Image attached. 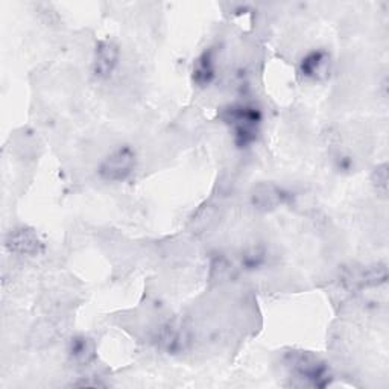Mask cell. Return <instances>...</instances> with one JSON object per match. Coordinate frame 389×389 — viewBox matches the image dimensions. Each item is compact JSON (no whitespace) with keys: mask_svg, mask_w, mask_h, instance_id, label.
Wrapping results in <instances>:
<instances>
[{"mask_svg":"<svg viewBox=\"0 0 389 389\" xmlns=\"http://www.w3.org/2000/svg\"><path fill=\"white\" fill-rule=\"evenodd\" d=\"M225 120L234 128L236 142L239 146H247L256 140L261 116L256 107L236 105L227 110Z\"/></svg>","mask_w":389,"mask_h":389,"instance_id":"cell-1","label":"cell"},{"mask_svg":"<svg viewBox=\"0 0 389 389\" xmlns=\"http://www.w3.org/2000/svg\"><path fill=\"white\" fill-rule=\"evenodd\" d=\"M135 166V152L130 146L114 150L99 167V174L105 181L119 182L127 180Z\"/></svg>","mask_w":389,"mask_h":389,"instance_id":"cell-2","label":"cell"},{"mask_svg":"<svg viewBox=\"0 0 389 389\" xmlns=\"http://www.w3.org/2000/svg\"><path fill=\"white\" fill-rule=\"evenodd\" d=\"M374 177H375V185H377V189H382V190H386L388 187V172H386V165L377 167L375 172H374Z\"/></svg>","mask_w":389,"mask_h":389,"instance_id":"cell-10","label":"cell"},{"mask_svg":"<svg viewBox=\"0 0 389 389\" xmlns=\"http://www.w3.org/2000/svg\"><path fill=\"white\" fill-rule=\"evenodd\" d=\"M214 78V63L212 52L202 53L193 67V81L201 87L209 85Z\"/></svg>","mask_w":389,"mask_h":389,"instance_id":"cell-8","label":"cell"},{"mask_svg":"<svg viewBox=\"0 0 389 389\" xmlns=\"http://www.w3.org/2000/svg\"><path fill=\"white\" fill-rule=\"evenodd\" d=\"M253 198H254V204L259 205L260 209H271V207H276V205L280 202V193L272 186H260L254 192Z\"/></svg>","mask_w":389,"mask_h":389,"instance_id":"cell-9","label":"cell"},{"mask_svg":"<svg viewBox=\"0 0 389 389\" xmlns=\"http://www.w3.org/2000/svg\"><path fill=\"white\" fill-rule=\"evenodd\" d=\"M6 245L11 251H14V253L19 254H33L37 253L40 248L38 237L32 232L25 230V228L11 233L6 240Z\"/></svg>","mask_w":389,"mask_h":389,"instance_id":"cell-5","label":"cell"},{"mask_svg":"<svg viewBox=\"0 0 389 389\" xmlns=\"http://www.w3.org/2000/svg\"><path fill=\"white\" fill-rule=\"evenodd\" d=\"M68 356L76 365H88L95 359V344L93 341L85 336H76L68 346Z\"/></svg>","mask_w":389,"mask_h":389,"instance_id":"cell-6","label":"cell"},{"mask_svg":"<svg viewBox=\"0 0 389 389\" xmlns=\"http://www.w3.org/2000/svg\"><path fill=\"white\" fill-rule=\"evenodd\" d=\"M328 55L323 51H315L308 53L301 61V73L306 78L318 79L327 73Z\"/></svg>","mask_w":389,"mask_h":389,"instance_id":"cell-7","label":"cell"},{"mask_svg":"<svg viewBox=\"0 0 389 389\" xmlns=\"http://www.w3.org/2000/svg\"><path fill=\"white\" fill-rule=\"evenodd\" d=\"M292 370L299 379L316 388H324L330 382V374L326 363L311 356V354H299L292 361Z\"/></svg>","mask_w":389,"mask_h":389,"instance_id":"cell-3","label":"cell"},{"mask_svg":"<svg viewBox=\"0 0 389 389\" xmlns=\"http://www.w3.org/2000/svg\"><path fill=\"white\" fill-rule=\"evenodd\" d=\"M118 58H119V49L116 44H114L113 41L99 43L96 55H95V63H93L95 75L99 78L110 76L114 71V67L118 66Z\"/></svg>","mask_w":389,"mask_h":389,"instance_id":"cell-4","label":"cell"}]
</instances>
